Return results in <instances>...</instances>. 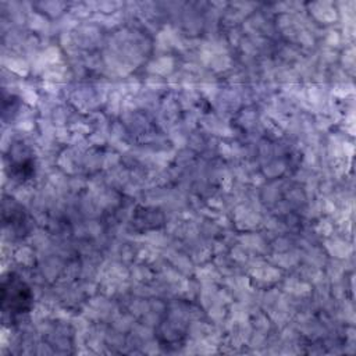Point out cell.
<instances>
[{
    "label": "cell",
    "instance_id": "1",
    "mask_svg": "<svg viewBox=\"0 0 356 356\" xmlns=\"http://www.w3.org/2000/svg\"><path fill=\"white\" fill-rule=\"evenodd\" d=\"M32 305L29 286L15 274H10L1 284V309L11 316L26 313Z\"/></svg>",
    "mask_w": 356,
    "mask_h": 356
}]
</instances>
